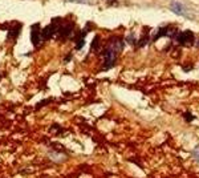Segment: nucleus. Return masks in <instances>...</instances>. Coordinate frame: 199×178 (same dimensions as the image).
Returning <instances> with one entry per match:
<instances>
[{
    "mask_svg": "<svg viewBox=\"0 0 199 178\" xmlns=\"http://www.w3.org/2000/svg\"><path fill=\"white\" fill-rule=\"evenodd\" d=\"M126 40L127 41H129V43H134V37H133V35H130V36H129V39H126Z\"/></svg>",
    "mask_w": 199,
    "mask_h": 178,
    "instance_id": "obj_13",
    "label": "nucleus"
},
{
    "mask_svg": "<svg viewBox=\"0 0 199 178\" xmlns=\"http://www.w3.org/2000/svg\"><path fill=\"white\" fill-rule=\"evenodd\" d=\"M19 29H20V25H19L16 29H13V31H12V32H9V39H13V37H16V36H18V33H19Z\"/></svg>",
    "mask_w": 199,
    "mask_h": 178,
    "instance_id": "obj_12",
    "label": "nucleus"
},
{
    "mask_svg": "<svg viewBox=\"0 0 199 178\" xmlns=\"http://www.w3.org/2000/svg\"><path fill=\"white\" fill-rule=\"evenodd\" d=\"M167 28H169V27H163V28L158 29V32H157L155 36H154V40H157V39L162 37V36H166V33H167Z\"/></svg>",
    "mask_w": 199,
    "mask_h": 178,
    "instance_id": "obj_7",
    "label": "nucleus"
},
{
    "mask_svg": "<svg viewBox=\"0 0 199 178\" xmlns=\"http://www.w3.org/2000/svg\"><path fill=\"white\" fill-rule=\"evenodd\" d=\"M72 31H73V24H66V25H64L63 29L60 31L61 39H66L68 36H70V35H72Z\"/></svg>",
    "mask_w": 199,
    "mask_h": 178,
    "instance_id": "obj_6",
    "label": "nucleus"
},
{
    "mask_svg": "<svg viewBox=\"0 0 199 178\" xmlns=\"http://www.w3.org/2000/svg\"><path fill=\"white\" fill-rule=\"evenodd\" d=\"M178 41L181 44H187L190 41H193V33L190 31H185L182 32V33L178 35Z\"/></svg>",
    "mask_w": 199,
    "mask_h": 178,
    "instance_id": "obj_5",
    "label": "nucleus"
},
{
    "mask_svg": "<svg viewBox=\"0 0 199 178\" xmlns=\"http://www.w3.org/2000/svg\"><path fill=\"white\" fill-rule=\"evenodd\" d=\"M170 9L173 12H175L176 15H183V16L186 15V8L181 1H173V3L170 4Z\"/></svg>",
    "mask_w": 199,
    "mask_h": 178,
    "instance_id": "obj_4",
    "label": "nucleus"
},
{
    "mask_svg": "<svg viewBox=\"0 0 199 178\" xmlns=\"http://www.w3.org/2000/svg\"><path fill=\"white\" fill-rule=\"evenodd\" d=\"M58 25H56V24H51V25H46L45 28L41 31V39H44V40H48V39H51L53 36V35L56 33V31H57Z\"/></svg>",
    "mask_w": 199,
    "mask_h": 178,
    "instance_id": "obj_3",
    "label": "nucleus"
},
{
    "mask_svg": "<svg viewBox=\"0 0 199 178\" xmlns=\"http://www.w3.org/2000/svg\"><path fill=\"white\" fill-rule=\"evenodd\" d=\"M122 49V44L121 41H115L114 44H112V45H109V48L106 49V52H105V63L104 65H102V68L104 69H110L113 65H114L115 60H117V53H118Z\"/></svg>",
    "mask_w": 199,
    "mask_h": 178,
    "instance_id": "obj_1",
    "label": "nucleus"
},
{
    "mask_svg": "<svg viewBox=\"0 0 199 178\" xmlns=\"http://www.w3.org/2000/svg\"><path fill=\"white\" fill-rule=\"evenodd\" d=\"M65 3H78V4H90L92 0H64Z\"/></svg>",
    "mask_w": 199,
    "mask_h": 178,
    "instance_id": "obj_8",
    "label": "nucleus"
},
{
    "mask_svg": "<svg viewBox=\"0 0 199 178\" xmlns=\"http://www.w3.org/2000/svg\"><path fill=\"white\" fill-rule=\"evenodd\" d=\"M193 157H194V158H195L196 161H198V162H199V145H198V146H196V148H195V149H194V150H193Z\"/></svg>",
    "mask_w": 199,
    "mask_h": 178,
    "instance_id": "obj_11",
    "label": "nucleus"
},
{
    "mask_svg": "<svg viewBox=\"0 0 199 178\" xmlns=\"http://www.w3.org/2000/svg\"><path fill=\"white\" fill-rule=\"evenodd\" d=\"M0 78H1V75H0Z\"/></svg>",
    "mask_w": 199,
    "mask_h": 178,
    "instance_id": "obj_14",
    "label": "nucleus"
},
{
    "mask_svg": "<svg viewBox=\"0 0 199 178\" xmlns=\"http://www.w3.org/2000/svg\"><path fill=\"white\" fill-rule=\"evenodd\" d=\"M84 45H85V39H84V37H81V36H80V37L77 39V44H76V49H81V48H82V47H84Z\"/></svg>",
    "mask_w": 199,
    "mask_h": 178,
    "instance_id": "obj_9",
    "label": "nucleus"
},
{
    "mask_svg": "<svg viewBox=\"0 0 199 178\" xmlns=\"http://www.w3.org/2000/svg\"><path fill=\"white\" fill-rule=\"evenodd\" d=\"M98 43H100V37L96 36V39L93 40V43H92V51H94V49L98 48Z\"/></svg>",
    "mask_w": 199,
    "mask_h": 178,
    "instance_id": "obj_10",
    "label": "nucleus"
},
{
    "mask_svg": "<svg viewBox=\"0 0 199 178\" xmlns=\"http://www.w3.org/2000/svg\"><path fill=\"white\" fill-rule=\"evenodd\" d=\"M41 40V32H40V24H33L31 27V41L33 45H39Z\"/></svg>",
    "mask_w": 199,
    "mask_h": 178,
    "instance_id": "obj_2",
    "label": "nucleus"
}]
</instances>
